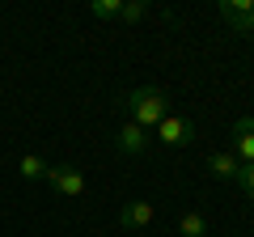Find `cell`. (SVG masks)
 Returning <instances> with one entry per match:
<instances>
[{"instance_id":"cell-12","label":"cell","mask_w":254,"mask_h":237,"mask_svg":"<svg viewBox=\"0 0 254 237\" xmlns=\"http://www.w3.org/2000/svg\"><path fill=\"white\" fill-rule=\"evenodd\" d=\"M144 17H148V0H123L119 21H144Z\"/></svg>"},{"instance_id":"cell-7","label":"cell","mask_w":254,"mask_h":237,"mask_svg":"<svg viewBox=\"0 0 254 237\" xmlns=\"http://www.w3.org/2000/svg\"><path fill=\"white\" fill-rule=\"evenodd\" d=\"M115 144H119V153H127V157H140V153L148 148V131H144V127H136V123L127 118L123 127H119Z\"/></svg>"},{"instance_id":"cell-10","label":"cell","mask_w":254,"mask_h":237,"mask_svg":"<svg viewBox=\"0 0 254 237\" xmlns=\"http://www.w3.org/2000/svg\"><path fill=\"white\" fill-rule=\"evenodd\" d=\"M17 170H21V178H26V182H38V178H47V170H51V165L43 161V157H34V153H26L17 161Z\"/></svg>"},{"instance_id":"cell-9","label":"cell","mask_w":254,"mask_h":237,"mask_svg":"<svg viewBox=\"0 0 254 237\" xmlns=\"http://www.w3.org/2000/svg\"><path fill=\"white\" fill-rule=\"evenodd\" d=\"M178 233L182 237H208V216H203V212H182Z\"/></svg>"},{"instance_id":"cell-5","label":"cell","mask_w":254,"mask_h":237,"mask_svg":"<svg viewBox=\"0 0 254 237\" xmlns=\"http://www.w3.org/2000/svg\"><path fill=\"white\" fill-rule=\"evenodd\" d=\"M233 157L237 165H254V115H242L233 123Z\"/></svg>"},{"instance_id":"cell-13","label":"cell","mask_w":254,"mask_h":237,"mask_svg":"<svg viewBox=\"0 0 254 237\" xmlns=\"http://www.w3.org/2000/svg\"><path fill=\"white\" fill-rule=\"evenodd\" d=\"M233 182H237V186H242V191L254 199V165H237V178H233Z\"/></svg>"},{"instance_id":"cell-11","label":"cell","mask_w":254,"mask_h":237,"mask_svg":"<svg viewBox=\"0 0 254 237\" xmlns=\"http://www.w3.org/2000/svg\"><path fill=\"white\" fill-rule=\"evenodd\" d=\"M89 13H93V17H102V21H110V17H119V13H123V0H93Z\"/></svg>"},{"instance_id":"cell-4","label":"cell","mask_w":254,"mask_h":237,"mask_svg":"<svg viewBox=\"0 0 254 237\" xmlns=\"http://www.w3.org/2000/svg\"><path fill=\"white\" fill-rule=\"evenodd\" d=\"M47 182H51L60 195H68V199L85 195V174L76 170V165H51V170H47Z\"/></svg>"},{"instance_id":"cell-2","label":"cell","mask_w":254,"mask_h":237,"mask_svg":"<svg viewBox=\"0 0 254 237\" xmlns=\"http://www.w3.org/2000/svg\"><path fill=\"white\" fill-rule=\"evenodd\" d=\"M216 13H220V21H225L233 34L254 38V0H220Z\"/></svg>"},{"instance_id":"cell-3","label":"cell","mask_w":254,"mask_h":237,"mask_svg":"<svg viewBox=\"0 0 254 237\" xmlns=\"http://www.w3.org/2000/svg\"><path fill=\"white\" fill-rule=\"evenodd\" d=\"M153 131H157V140H161L165 148H187L190 140H195V123L182 118V115H165Z\"/></svg>"},{"instance_id":"cell-1","label":"cell","mask_w":254,"mask_h":237,"mask_svg":"<svg viewBox=\"0 0 254 237\" xmlns=\"http://www.w3.org/2000/svg\"><path fill=\"white\" fill-rule=\"evenodd\" d=\"M123 106H127V115H131V123L144 127V131H153L157 123L170 115V98H165L157 85H140V89H131L123 98Z\"/></svg>"},{"instance_id":"cell-8","label":"cell","mask_w":254,"mask_h":237,"mask_svg":"<svg viewBox=\"0 0 254 237\" xmlns=\"http://www.w3.org/2000/svg\"><path fill=\"white\" fill-rule=\"evenodd\" d=\"M208 170H212V178H220V182H233L237 178V157L233 153H212Z\"/></svg>"},{"instance_id":"cell-6","label":"cell","mask_w":254,"mask_h":237,"mask_svg":"<svg viewBox=\"0 0 254 237\" xmlns=\"http://www.w3.org/2000/svg\"><path fill=\"white\" fill-rule=\"evenodd\" d=\"M153 216H157V208L148 199H131L119 208V225L123 229H144V225H153Z\"/></svg>"}]
</instances>
